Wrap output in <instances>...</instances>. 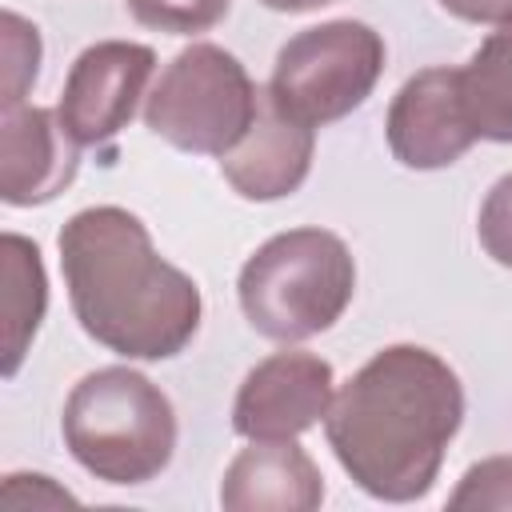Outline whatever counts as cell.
<instances>
[{
  "mask_svg": "<svg viewBox=\"0 0 512 512\" xmlns=\"http://www.w3.org/2000/svg\"><path fill=\"white\" fill-rule=\"evenodd\" d=\"M260 88L220 44H188L144 96V124L192 156H224L256 120Z\"/></svg>",
  "mask_w": 512,
  "mask_h": 512,
  "instance_id": "5",
  "label": "cell"
},
{
  "mask_svg": "<svg viewBox=\"0 0 512 512\" xmlns=\"http://www.w3.org/2000/svg\"><path fill=\"white\" fill-rule=\"evenodd\" d=\"M152 72H156V52L148 44L100 40L84 48L68 68L64 92L56 104L64 128L88 148L108 144L136 116V104Z\"/></svg>",
  "mask_w": 512,
  "mask_h": 512,
  "instance_id": "7",
  "label": "cell"
},
{
  "mask_svg": "<svg viewBox=\"0 0 512 512\" xmlns=\"http://www.w3.org/2000/svg\"><path fill=\"white\" fill-rule=\"evenodd\" d=\"M60 268L80 328L128 360H172L200 328V288L168 264L144 220L116 204L76 212L60 228Z\"/></svg>",
  "mask_w": 512,
  "mask_h": 512,
  "instance_id": "2",
  "label": "cell"
},
{
  "mask_svg": "<svg viewBox=\"0 0 512 512\" xmlns=\"http://www.w3.org/2000/svg\"><path fill=\"white\" fill-rule=\"evenodd\" d=\"M312 152H316V136L308 124H300L296 116H288L268 92H260V108L252 128L220 156V172L224 180L256 204L268 200H284L292 196L308 172H312Z\"/></svg>",
  "mask_w": 512,
  "mask_h": 512,
  "instance_id": "11",
  "label": "cell"
},
{
  "mask_svg": "<svg viewBox=\"0 0 512 512\" xmlns=\"http://www.w3.org/2000/svg\"><path fill=\"white\" fill-rule=\"evenodd\" d=\"M132 20L144 24V28H156V32H168V36H196V32H208L216 28L232 0H124Z\"/></svg>",
  "mask_w": 512,
  "mask_h": 512,
  "instance_id": "15",
  "label": "cell"
},
{
  "mask_svg": "<svg viewBox=\"0 0 512 512\" xmlns=\"http://www.w3.org/2000/svg\"><path fill=\"white\" fill-rule=\"evenodd\" d=\"M384 136L404 168L436 172L456 164L480 136L472 128L460 68H424L392 96Z\"/></svg>",
  "mask_w": 512,
  "mask_h": 512,
  "instance_id": "8",
  "label": "cell"
},
{
  "mask_svg": "<svg viewBox=\"0 0 512 512\" xmlns=\"http://www.w3.org/2000/svg\"><path fill=\"white\" fill-rule=\"evenodd\" d=\"M460 88L476 136L512 144V20L484 36V44L460 68Z\"/></svg>",
  "mask_w": 512,
  "mask_h": 512,
  "instance_id": "14",
  "label": "cell"
},
{
  "mask_svg": "<svg viewBox=\"0 0 512 512\" xmlns=\"http://www.w3.org/2000/svg\"><path fill=\"white\" fill-rule=\"evenodd\" d=\"M332 364L312 352H272L240 384L232 428L244 440H296L332 408Z\"/></svg>",
  "mask_w": 512,
  "mask_h": 512,
  "instance_id": "9",
  "label": "cell"
},
{
  "mask_svg": "<svg viewBox=\"0 0 512 512\" xmlns=\"http://www.w3.org/2000/svg\"><path fill=\"white\" fill-rule=\"evenodd\" d=\"M444 12L468 24H504L512 20V0H440Z\"/></svg>",
  "mask_w": 512,
  "mask_h": 512,
  "instance_id": "20",
  "label": "cell"
},
{
  "mask_svg": "<svg viewBox=\"0 0 512 512\" xmlns=\"http://www.w3.org/2000/svg\"><path fill=\"white\" fill-rule=\"evenodd\" d=\"M384 72V36L364 20H328L296 32L280 52L268 96L300 124H332L356 112Z\"/></svg>",
  "mask_w": 512,
  "mask_h": 512,
  "instance_id": "6",
  "label": "cell"
},
{
  "mask_svg": "<svg viewBox=\"0 0 512 512\" xmlns=\"http://www.w3.org/2000/svg\"><path fill=\"white\" fill-rule=\"evenodd\" d=\"M40 72V28L16 12H4V108L24 104V92Z\"/></svg>",
  "mask_w": 512,
  "mask_h": 512,
  "instance_id": "16",
  "label": "cell"
},
{
  "mask_svg": "<svg viewBox=\"0 0 512 512\" xmlns=\"http://www.w3.org/2000/svg\"><path fill=\"white\" fill-rule=\"evenodd\" d=\"M460 420V376L420 344H388L332 396L324 436L368 496L408 504L432 492Z\"/></svg>",
  "mask_w": 512,
  "mask_h": 512,
  "instance_id": "1",
  "label": "cell"
},
{
  "mask_svg": "<svg viewBox=\"0 0 512 512\" xmlns=\"http://www.w3.org/2000/svg\"><path fill=\"white\" fill-rule=\"evenodd\" d=\"M236 292L260 336L300 344L344 316L356 292V260L328 228H288L244 260Z\"/></svg>",
  "mask_w": 512,
  "mask_h": 512,
  "instance_id": "4",
  "label": "cell"
},
{
  "mask_svg": "<svg viewBox=\"0 0 512 512\" xmlns=\"http://www.w3.org/2000/svg\"><path fill=\"white\" fill-rule=\"evenodd\" d=\"M452 508H500L512 512V456H488L472 464L456 492L448 496Z\"/></svg>",
  "mask_w": 512,
  "mask_h": 512,
  "instance_id": "17",
  "label": "cell"
},
{
  "mask_svg": "<svg viewBox=\"0 0 512 512\" xmlns=\"http://www.w3.org/2000/svg\"><path fill=\"white\" fill-rule=\"evenodd\" d=\"M324 500V476L296 440H252L220 480L228 512H312Z\"/></svg>",
  "mask_w": 512,
  "mask_h": 512,
  "instance_id": "12",
  "label": "cell"
},
{
  "mask_svg": "<svg viewBox=\"0 0 512 512\" xmlns=\"http://www.w3.org/2000/svg\"><path fill=\"white\" fill-rule=\"evenodd\" d=\"M48 308V276L40 248L20 236L4 232V376L12 380L28 356V344Z\"/></svg>",
  "mask_w": 512,
  "mask_h": 512,
  "instance_id": "13",
  "label": "cell"
},
{
  "mask_svg": "<svg viewBox=\"0 0 512 512\" xmlns=\"http://www.w3.org/2000/svg\"><path fill=\"white\" fill-rule=\"evenodd\" d=\"M264 8L272 12H312V8H324V4H336V0H260Z\"/></svg>",
  "mask_w": 512,
  "mask_h": 512,
  "instance_id": "21",
  "label": "cell"
},
{
  "mask_svg": "<svg viewBox=\"0 0 512 512\" xmlns=\"http://www.w3.org/2000/svg\"><path fill=\"white\" fill-rule=\"evenodd\" d=\"M80 168V140L56 108L16 104L0 112V196L12 208L56 200Z\"/></svg>",
  "mask_w": 512,
  "mask_h": 512,
  "instance_id": "10",
  "label": "cell"
},
{
  "mask_svg": "<svg viewBox=\"0 0 512 512\" xmlns=\"http://www.w3.org/2000/svg\"><path fill=\"white\" fill-rule=\"evenodd\" d=\"M476 236L484 244V252L500 264V268H512V172L500 176L484 204H480V220H476Z\"/></svg>",
  "mask_w": 512,
  "mask_h": 512,
  "instance_id": "18",
  "label": "cell"
},
{
  "mask_svg": "<svg viewBox=\"0 0 512 512\" xmlns=\"http://www.w3.org/2000/svg\"><path fill=\"white\" fill-rule=\"evenodd\" d=\"M76 496L72 492H64V488H56L52 484V476H40V472H12L8 480H4V504H12V508H24V504H32V508H40V504H72Z\"/></svg>",
  "mask_w": 512,
  "mask_h": 512,
  "instance_id": "19",
  "label": "cell"
},
{
  "mask_svg": "<svg viewBox=\"0 0 512 512\" xmlns=\"http://www.w3.org/2000/svg\"><path fill=\"white\" fill-rule=\"evenodd\" d=\"M60 432L88 476L120 488L156 480L176 452L172 400L124 364L96 368L68 392Z\"/></svg>",
  "mask_w": 512,
  "mask_h": 512,
  "instance_id": "3",
  "label": "cell"
}]
</instances>
